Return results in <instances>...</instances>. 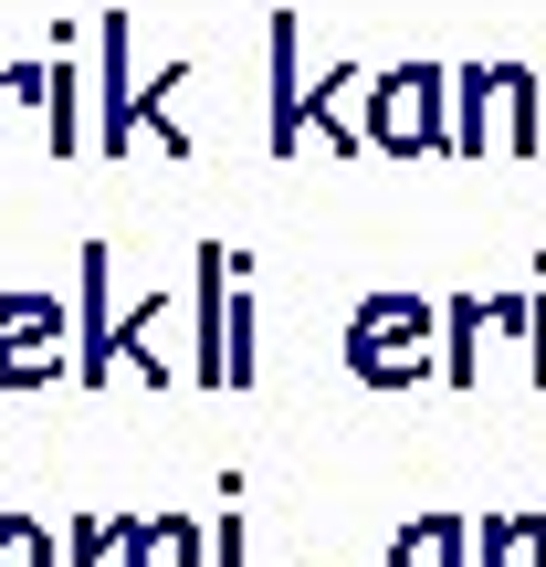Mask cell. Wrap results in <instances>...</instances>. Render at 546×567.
Listing matches in <instances>:
<instances>
[{
    "label": "cell",
    "mask_w": 546,
    "mask_h": 567,
    "mask_svg": "<svg viewBox=\"0 0 546 567\" xmlns=\"http://www.w3.org/2000/svg\"><path fill=\"white\" fill-rule=\"evenodd\" d=\"M347 358H358V379H431L442 368V305L421 295H368L358 326H347Z\"/></svg>",
    "instance_id": "1"
},
{
    "label": "cell",
    "mask_w": 546,
    "mask_h": 567,
    "mask_svg": "<svg viewBox=\"0 0 546 567\" xmlns=\"http://www.w3.org/2000/svg\"><path fill=\"white\" fill-rule=\"evenodd\" d=\"M379 137L389 147H452V74L410 63V74L379 84Z\"/></svg>",
    "instance_id": "2"
},
{
    "label": "cell",
    "mask_w": 546,
    "mask_h": 567,
    "mask_svg": "<svg viewBox=\"0 0 546 567\" xmlns=\"http://www.w3.org/2000/svg\"><path fill=\"white\" fill-rule=\"evenodd\" d=\"M494 147L505 158H536L546 147V95H536L526 63H494Z\"/></svg>",
    "instance_id": "3"
},
{
    "label": "cell",
    "mask_w": 546,
    "mask_h": 567,
    "mask_svg": "<svg viewBox=\"0 0 546 567\" xmlns=\"http://www.w3.org/2000/svg\"><path fill=\"white\" fill-rule=\"evenodd\" d=\"M389 567H473V526L463 515H421V526L389 547Z\"/></svg>",
    "instance_id": "4"
},
{
    "label": "cell",
    "mask_w": 546,
    "mask_h": 567,
    "mask_svg": "<svg viewBox=\"0 0 546 567\" xmlns=\"http://www.w3.org/2000/svg\"><path fill=\"white\" fill-rule=\"evenodd\" d=\"M473 567H546V515H484Z\"/></svg>",
    "instance_id": "5"
},
{
    "label": "cell",
    "mask_w": 546,
    "mask_h": 567,
    "mask_svg": "<svg viewBox=\"0 0 546 567\" xmlns=\"http://www.w3.org/2000/svg\"><path fill=\"white\" fill-rule=\"evenodd\" d=\"M484 137H494V63H473V74H452V147L484 158Z\"/></svg>",
    "instance_id": "6"
},
{
    "label": "cell",
    "mask_w": 546,
    "mask_h": 567,
    "mask_svg": "<svg viewBox=\"0 0 546 567\" xmlns=\"http://www.w3.org/2000/svg\"><path fill=\"white\" fill-rule=\"evenodd\" d=\"M0 368H11V379L53 368V316H42V305H11V316H0Z\"/></svg>",
    "instance_id": "7"
},
{
    "label": "cell",
    "mask_w": 546,
    "mask_h": 567,
    "mask_svg": "<svg viewBox=\"0 0 546 567\" xmlns=\"http://www.w3.org/2000/svg\"><path fill=\"white\" fill-rule=\"evenodd\" d=\"M515 337H526V379L546 389V284L526 295V316H515Z\"/></svg>",
    "instance_id": "8"
},
{
    "label": "cell",
    "mask_w": 546,
    "mask_h": 567,
    "mask_svg": "<svg viewBox=\"0 0 546 567\" xmlns=\"http://www.w3.org/2000/svg\"><path fill=\"white\" fill-rule=\"evenodd\" d=\"M0 567H42V547H32V536L11 526V536H0Z\"/></svg>",
    "instance_id": "9"
}]
</instances>
